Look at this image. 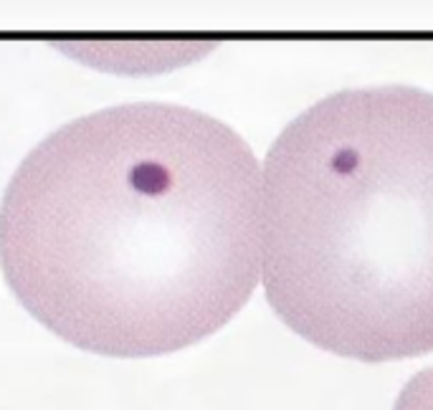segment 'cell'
Masks as SVG:
<instances>
[{
  "label": "cell",
  "mask_w": 433,
  "mask_h": 410,
  "mask_svg": "<svg viewBox=\"0 0 433 410\" xmlns=\"http://www.w3.org/2000/svg\"><path fill=\"white\" fill-rule=\"evenodd\" d=\"M264 175L198 109L132 102L38 142L0 203V266L46 330L157 357L226 327L261 284Z\"/></svg>",
  "instance_id": "1"
},
{
  "label": "cell",
  "mask_w": 433,
  "mask_h": 410,
  "mask_svg": "<svg viewBox=\"0 0 433 410\" xmlns=\"http://www.w3.org/2000/svg\"><path fill=\"white\" fill-rule=\"evenodd\" d=\"M261 175L273 314L337 357L433 354V91H335L279 132Z\"/></svg>",
  "instance_id": "2"
},
{
  "label": "cell",
  "mask_w": 433,
  "mask_h": 410,
  "mask_svg": "<svg viewBox=\"0 0 433 410\" xmlns=\"http://www.w3.org/2000/svg\"><path fill=\"white\" fill-rule=\"evenodd\" d=\"M395 410H433V367H426L405 385Z\"/></svg>",
  "instance_id": "3"
}]
</instances>
